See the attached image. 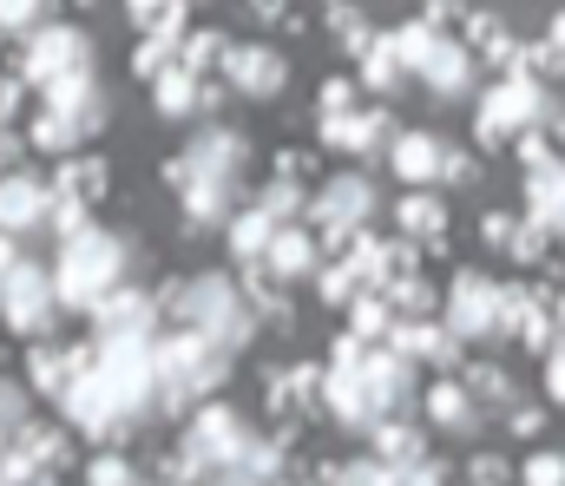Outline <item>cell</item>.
<instances>
[{
    "label": "cell",
    "mask_w": 565,
    "mask_h": 486,
    "mask_svg": "<svg viewBox=\"0 0 565 486\" xmlns=\"http://www.w3.org/2000/svg\"><path fill=\"white\" fill-rule=\"evenodd\" d=\"M553 119L546 106V86L526 79V73H507L487 99H480V145H507V139H526Z\"/></svg>",
    "instance_id": "6da1fadb"
},
{
    "label": "cell",
    "mask_w": 565,
    "mask_h": 486,
    "mask_svg": "<svg viewBox=\"0 0 565 486\" xmlns=\"http://www.w3.org/2000/svg\"><path fill=\"white\" fill-rule=\"evenodd\" d=\"M493 310H500V283L493 277H480V270H460L454 283H447V296H440V323L447 335L460 342H473V335H493Z\"/></svg>",
    "instance_id": "7a4b0ae2"
},
{
    "label": "cell",
    "mask_w": 565,
    "mask_h": 486,
    "mask_svg": "<svg viewBox=\"0 0 565 486\" xmlns=\"http://www.w3.org/2000/svg\"><path fill=\"white\" fill-rule=\"evenodd\" d=\"M375 210V191H369V177L362 171H349V177H329L322 191H316V204H309V224L322 230V237H355L362 230V217Z\"/></svg>",
    "instance_id": "3957f363"
},
{
    "label": "cell",
    "mask_w": 565,
    "mask_h": 486,
    "mask_svg": "<svg viewBox=\"0 0 565 486\" xmlns=\"http://www.w3.org/2000/svg\"><path fill=\"white\" fill-rule=\"evenodd\" d=\"M355 375H362V395H369L375 421H395V414L415 408V368H408L402 355H388V348H362Z\"/></svg>",
    "instance_id": "277c9868"
},
{
    "label": "cell",
    "mask_w": 565,
    "mask_h": 486,
    "mask_svg": "<svg viewBox=\"0 0 565 486\" xmlns=\"http://www.w3.org/2000/svg\"><path fill=\"white\" fill-rule=\"evenodd\" d=\"M388 355H402V361H434V368H454V361H460V342L447 335V323H395V328H388Z\"/></svg>",
    "instance_id": "5b68a950"
},
{
    "label": "cell",
    "mask_w": 565,
    "mask_h": 486,
    "mask_svg": "<svg viewBox=\"0 0 565 486\" xmlns=\"http://www.w3.org/2000/svg\"><path fill=\"white\" fill-rule=\"evenodd\" d=\"M191 323L204 328V335H217V342H237V335L250 328V323H244V303H237V296H231V283H217V277L191 290Z\"/></svg>",
    "instance_id": "8992f818"
},
{
    "label": "cell",
    "mask_w": 565,
    "mask_h": 486,
    "mask_svg": "<svg viewBox=\"0 0 565 486\" xmlns=\"http://www.w3.org/2000/svg\"><path fill=\"white\" fill-rule=\"evenodd\" d=\"M422 79L434 86V93H467L473 86V46L467 40H434L427 46V60H422Z\"/></svg>",
    "instance_id": "52a82bcc"
},
{
    "label": "cell",
    "mask_w": 565,
    "mask_h": 486,
    "mask_svg": "<svg viewBox=\"0 0 565 486\" xmlns=\"http://www.w3.org/2000/svg\"><path fill=\"white\" fill-rule=\"evenodd\" d=\"M244 447H250V434H244V421H237L231 408H211V414L198 421V454H204L211 467H237Z\"/></svg>",
    "instance_id": "ba28073f"
},
{
    "label": "cell",
    "mask_w": 565,
    "mask_h": 486,
    "mask_svg": "<svg viewBox=\"0 0 565 486\" xmlns=\"http://www.w3.org/2000/svg\"><path fill=\"white\" fill-rule=\"evenodd\" d=\"M322 139L335 145V152H375V145H395V126H388V112H349V119H329L322 126Z\"/></svg>",
    "instance_id": "9c48e42d"
},
{
    "label": "cell",
    "mask_w": 565,
    "mask_h": 486,
    "mask_svg": "<svg viewBox=\"0 0 565 486\" xmlns=\"http://www.w3.org/2000/svg\"><path fill=\"white\" fill-rule=\"evenodd\" d=\"M231 79L244 86V93H282V79H289V66H282L277 46H231Z\"/></svg>",
    "instance_id": "30bf717a"
},
{
    "label": "cell",
    "mask_w": 565,
    "mask_h": 486,
    "mask_svg": "<svg viewBox=\"0 0 565 486\" xmlns=\"http://www.w3.org/2000/svg\"><path fill=\"white\" fill-rule=\"evenodd\" d=\"M270 270H277L282 283H302V277H316L322 270V250H316V237L309 230H277V244H270V257H264Z\"/></svg>",
    "instance_id": "8fae6325"
},
{
    "label": "cell",
    "mask_w": 565,
    "mask_h": 486,
    "mask_svg": "<svg viewBox=\"0 0 565 486\" xmlns=\"http://www.w3.org/2000/svg\"><path fill=\"white\" fill-rule=\"evenodd\" d=\"M388 164H395V177L427 184V177H440V139H427V132H395Z\"/></svg>",
    "instance_id": "7c38bea8"
},
{
    "label": "cell",
    "mask_w": 565,
    "mask_h": 486,
    "mask_svg": "<svg viewBox=\"0 0 565 486\" xmlns=\"http://www.w3.org/2000/svg\"><path fill=\"white\" fill-rule=\"evenodd\" d=\"M427 414H434V428H447V434H473V428H480V408H473V395H467L460 381H434V388H427Z\"/></svg>",
    "instance_id": "4fadbf2b"
},
{
    "label": "cell",
    "mask_w": 565,
    "mask_h": 486,
    "mask_svg": "<svg viewBox=\"0 0 565 486\" xmlns=\"http://www.w3.org/2000/svg\"><path fill=\"white\" fill-rule=\"evenodd\" d=\"M526 210H533L540 230H559L565 237V164L540 171V177H526Z\"/></svg>",
    "instance_id": "5bb4252c"
},
{
    "label": "cell",
    "mask_w": 565,
    "mask_h": 486,
    "mask_svg": "<svg viewBox=\"0 0 565 486\" xmlns=\"http://www.w3.org/2000/svg\"><path fill=\"white\" fill-rule=\"evenodd\" d=\"M395 217H402V237H408V244H440V230H447V204L427 197V191H408V197L395 204Z\"/></svg>",
    "instance_id": "9a60e30c"
},
{
    "label": "cell",
    "mask_w": 565,
    "mask_h": 486,
    "mask_svg": "<svg viewBox=\"0 0 565 486\" xmlns=\"http://www.w3.org/2000/svg\"><path fill=\"white\" fill-rule=\"evenodd\" d=\"M375 461H388L395 474L415 467V461H427L422 454V428H408V421H382V428H375Z\"/></svg>",
    "instance_id": "2e32d148"
},
{
    "label": "cell",
    "mask_w": 565,
    "mask_h": 486,
    "mask_svg": "<svg viewBox=\"0 0 565 486\" xmlns=\"http://www.w3.org/2000/svg\"><path fill=\"white\" fill-rule=\"evenodd\" d=\"M231 244H237V257L257 270V263L270 257V244H277V217H270V210H244L237 230H231Z\"/></svg>",
    "instance_id": "e0dca14e"
},
{
    "label": "cell",
    "mask_w": 565,
    "mask_h": 486,
    "mask_svg": "<svg viewBox=\"0 0 565 486\" xmlns=\"http://www.w3.org/2000/svg\"><path fill=\"white\" fill-rule=\"evenodd\" d=\"M237 159H244V139H231V132H211V139L191 145V171H198V177H231Z\"/></svg>",
    "instance_id": "ac0fdd59"
},
{
    "label": "cell",
    "mask_w": 565,
    "mask_h": 486,
    "mask_svg": "<svg viewBox=\"0 0 565 486\" xmlns=\"http://www.w3.org/2000/svg\"><path fill=\"white\" fill-rule=\"evenodd\" d=\"M388 328H395V310H388V296H355V303H349V335H355L362 348H369L375 335H388Z\"/></svg>",
    "instance_id": "d6986e66"
},
{
    "label": "cell",
    "mask_w": 565,
    "mask_h": 486,
    "mask_svg": "<svg viewBox=\"0 0 565 486\" xmlns=\"http://www.w3.org/2000/svg\"><path fill=\"white\" fill-rule=\"evenodd\" d=\"M402 79V60H395V40H369L362 46V86H375V93H388Z\"/></svg>",
    "instance_id": "ffe728a7"
},
{
    "label": "cell",
    "mask_w": 565,
    "mask_h": 486,
    "mask_svg": "<svg viewBox=\"0 0 565 486\" xmlns=\"http://www.w3.org/2000/svg\"><path fill=\"white\" fill-rule=\"evenodd\" d=\"M335 486H402V474L388 467V461H349V467H335Z\"/></svg>",
    "instance_id": "44dd1931"
},
{
    "label": "cell",
    "mask_w": 565,
    "mask_h": 486,
    "mask_svg": "<svg viewBox=\"0 0 565 486\" xmlns=\"http://www.w3.org/2000/svg\"><path fill=\"white\" fill-rule=\"evenodd\" d=\"M460 388H467V395H473V408H480V401H507V375H500V368H493V361H473V368H467V381H460Z\"/></svg>",
    "instance_id": "7402d4cb"
},
{
    "label": "cell",
    "mask_w": 565,
    "mask_h": 486,
    "mask_svg": "<svg viewBox=\"0 0 565 486\" xmlns=\"http://www.w3.org/2000/svg\"><path fill=\"white\" fill-rule=\"evenodd\" d=\"M520 486H565V454H559V447L533 454V461L520 467Z\"/></svg>",
    "instance_id": "603a6c76"
},
{
    "label": "cell",
    "mask_w": 565,
    "mask_h": 486,
    "mask_svg": "<svg viewBox=\"0 0 565 486\" xmlns=\"http://www.w3.org/2000/svg\"><path fill=\"white\" fill-rule=\"evenodd\" d=\"M349 112H355V79H329L322 86V126L329 119H349Z\"/></svg>",
    "instance_id": "cb8c5ba5"
},
{
    "label": "cell",
    "mask_w": 565,
    "mask_h": 486,
    "mask_svg": "<svg viewBox=\"0 0 565 486\" xmlns=\"http://www.w3.org/2000/svg\"><path fill=\"white\" fill-rule=\"evenodd\" d=\"M553 335H559V323H553V316L533 303V316L520 323V342H526V348H540V355H553Z\"/></svg>",
    "instance_id": "d4e9b609"
},
{
    "label": "cell",
    "mask_w": 565,
    "mask_h": 486,
    "mask_svg": "<svg viewBox=\"0 0 565 486\" xmlns=\"http://www.w3.org/2000/svg\"><path fill=\"white\" fill-rule=\"evenodd\" d=\"M355 283H362V277H355L349 263H335V270H322V296H329V303H355Z\"/></svg>",
    "instance_id": "484cf974"
},
{
    "label": "cell",
    "mask_w": 565,
    "mask_h": 486,
    "mask_svg": "<svg viewBox=\"0 0 565 486\" xmlns=\"http://www.w3.org/2000/svg\"><path fill=\"white\" fill-rule=\"evenodd\" d=\"M467 480H473V486H507V480H513V467H507L500 454H480V461L467 467Z\"/></svg>",
    "instance_id": "4316f807"
},
{
    "label": "cell",
    "mask_w": 565,
    "mask_h": 486,
    "mask_svg": "<svg viewBox=\"0 0 565 486\" xmlns=\"http://www.w3.org/2000/svg\"><path fill=\"white\" fill-rule=\"evenodd\" d=\"M440 177H454V184H473V177H480V164L467 159V152H447V145H440Z\"/></svg>",
    "instance_id": "83f0119b"
},
{
    "label": "cell",
    "mask_w": 565,
    "mask_h": 486,
    "mask_svg": "<svg viewBox=\"0 0 565 486\" xmlns=\"http://www.w3.org/2000/svg\"><path fill=\"white\" fill-rule=\"evenodd\" d=\"M402 486H447V467L440 461H415V467H402Z\"/></svg>",
    "instance_id": "f1b7e54d"
},
{
    "label": "cell",
    "mask_w": 565,
    "mask_h": 486,
    "mask_svg": "<svg viewBox=\"0 0 565 486\" xmlns=\"http://www.w3.org/2000/svg\"><path fill=\"white\" fill-rule=\"evenodd\" d=\"M507 428H513V434H540V428H546V414H540V408H520V401H513V408H507Z\"/></svg>",
    "instance_id": "f546056e"
},
{
    "label": "cell",
    "mask_w": 565,
    "mask_h": 486,
    "mask_svg": "<svg viewBox=\"0 0 565 486\" xmlns=\"http://www.w3.org/2000/svg\"><path fill=\"white\" fill-rule=\"evenodd\" d=\"M546 395L565 408V348H553V355H546Z\"/></svg>",
    "instance_id": "4dcf8cb0"
},
{
    "label": "cell",
    "mask_w": 565,
    "mask_h": 486,
    "mask_svg": "<svg viewBox=\"0 0 565 486\" xmlns=\"http://www.w3.org/2000/svg\"><path fill=\"white\" fill-rule=\"evenodd\" d=\"M513 237H520V224H513V217H487V244L513 250Z\"/></svg>",
    "instance_id": "1f68e13d"
},
{
    "label": "cell",
    "mask_w": 565,
    "mask_h": 486,
    "mask_svg": "<svg viewBox=\"0 0 565 486\" xmlns=\"http://www.w3.org/2000/svg\"><path fill=\"white\" fill-rule=\"evenodd\" d=\"M191 93H198L191 79H164V106H171V112H184V106H191Z\"/></svg>",
    "instance_id": "d6a6232c"
},
{
    "label": "cell",
    "mask_w": 565,
    "mask_h": 486,
    "mask_svg": "<svg viewBox=\"0 0 565 486\" xmlns=\"http://www.w3.org/2000/svg\"><path fill=\"white\" fill-rule=\"evenodd\" d=\"M277 171H282V184H302V171H309V164H302V152H282Z\"/></svg>",
    "instance_id": "836d02e7"
},
{
    "label": "cell",
    "mask_w": 565,
    "mask_h": 486,
    "mask_svg": "<svg viewBox=\"0 0 565 486\" xmlns=\"http://www.w3.org/2000/svg\"><path fill=\"white\" fill-rule=\"evenodd\" d=\"M553 46H559V53H565V13H559V20H553Z\"/></svg>",
    "instance_id": "e575fe53"
},
{
    "label": "cell",
    "mask_w": 565,
    "mask_h": 486,
    "mask_svg": "<svg viewBox=\"0 0 565 486\" xmlns=\"http://www.w3.org/2000/svg\"><path fill=\"white\" fill-rule=\"evenodd\" d=\"M553 323L565 328V290H559V296H553Z\"/></svg>",
    "instance_id": "d590c367"
},
{
    "label": "cell",
    "mask_w": 565,
    "mask_h": 486,
    "mask_svg": "<svg viewBox=\"0 0 565 486\" xmlns=\"http://www.w3.org/2000/svg\"><path fill=\"white\" fill-rule=\"evenodd\" d=\"M224 486H270V480H237V474H231V480H224Z\"/></svg>",
    "instance_id": "8d00e7d4"
}]
</instances>
